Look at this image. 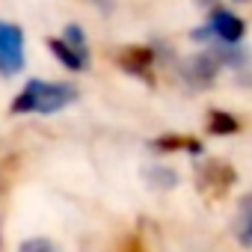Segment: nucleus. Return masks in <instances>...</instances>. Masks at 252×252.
I'll list each match as a JSON object with an SVG mask.
<instances>
[{
	"instance_id": "1",
	"label": "nucleus",
	"mask_w": 252,
	"mask_h": 252,
	"mask_svg": "<svg viewBox=\"0 0 252 252\" xmlns=\"http://www.w3.org/2000/svg\"><path fill=\"white\" fill-rule=\"evenodd\" d=\"M74 98H77V89L71 83L30 80L12 101V113H57L68 107Z\"/></svg>"
},
{
	"instance_id": "2",
	"label": "nucleus",
	"mask_w": 252,
	"mask_h": 252,
	"mask_svg": "<svg viewBox=\"0 0 252 252\" xmlns=\"http://www.w3.org/2000/svg\"><path fill=\"white\" fill-rule=\"evenodd\" d=\"M243 21L234 15V12H228V9H214L211 12V18H208V24L202 27V30H196L193 33V39H208V36H217L222 45H237L240 39H243Z\"/></svg>"
},
{
	"instance_id": "3",
	"label": "nucleus",
	"mask_w": 252,
	"mask_h": 252,
	"mask_svg": "<svg viewBox=\"0 0 252 252\" xmlns=\"http://www.w3.org/2000/svg\"><path fill=\"white\" fill-rule=\"evenodd\" d=\"M24 68V33L15 24H0V71L18 74Z\"/></svg>"
},
{
	"instance_id": "4",
	"label": "nucleus",
	"mask_w": 252,
	"mask_h": 252,
	"mask_svg": "<svg viewBox=\"0 0 252 252\" xmlns=\"http://www.w3.org/2000/svg\"><path fill=\"white\" fill-rule=\"evenodd\" d=\"M152 60H155V51H149V48H128L119 63H122L125 71H131V74H149Z\"/></svg>"
},
{
	"instance_id": "5",
	"label": "nucleus",
	"mask_w": 252,
	"mask_h": 252,
	"mask_svg": "<svg viewBox=\"0 0 252 252\" xmlns=\"http://www.w3.org/2000/svg\"><path fill=\"white\" fill-rule=\"evenodd\" d=\"M202 175H205V187H214V190H225L234 181V172L225 163H208L202 169Z\"/></svg>"
},
{
	"instance_id": "6",
	"label": "nucleus",
	"mask_w": 252,
	"mask_h": 252,
	"mask_svg": "<svg viewBox=\"0 0 252 252\" xmlns=\"http://www.w3.org/2000/svg\"><path fill=\"white\" fill-rule=\"evenodd\" d=\"M48 48H51V54H54L65 68H71V71H80V68H83V63H86V60H83V57H77V54H74L63 39H48Z\"/></svg>"
},
{
	"instance_id": "7",
	"label": "nucleus",
	"mask_w": 252,
	"mask_h": 252,
	"mask_svg": "<svg viewBox=\"0 0 252 252\" xmlns=\"http://www.w3.org/2000/svg\"><path fill=\"white\" fill-rule=\"evenodd\" d=\"M155 149H160V152H181V149H187L193 155L202 152L199 140H193V137H160V140H155Z\"/></svg>"
},
{
	"instance_id": "8",
	"label": "nucleus",
	"mask_w": 252,
	"mask_h": 252,
	"mask_svg": "<svg viewBox=\"0 0 252 252\" xmlns=\"http://www.w3.org/2000/svg\"><path fill=\"white\" fill-rule=\"evenodd\" d=\"M208 131H211V134H234V131H237V119H234L231 113L214 110V113H211V122H208Z\"/></svg>"
},
{
	"instance_id": "9",
	"label": "nucleus",
	"mask_w": 252,
	"mask_h": 252,
	"mask_svg": "<svg viewBox=\"0 0 252 252\" xmlns=\"http://www.w3.org/2000/svg\"><path fill=\"white\" fill-rule=\"evenodd\" d=\"M63 42H65V45H68L77 57H83V60H86V39H83V30H80L77 24H68V27H65Z\"/></svg>"
},
{
	"instance_id": "10",
	"label": "nucleus",
	"mask_w": 252,
	"mask_h": 252,
	"mask_svg": "<svg viewBox=\"0 0 252 252\" xmlns=\"http://www.w3.org/2000/svg\"><path fill=\"white\" fill-rule=\"evenodd\" d=\"M18 252H60L48 237H30V240H24L21 243V249Z\"/></svg>"
},
{
	"instance_id": "11",
	"label": "nucleus",
	"mask_w": 252,
	"mask_h": 252,
	"mask_svg": "<svg viewBox=\"0 0 252 252\" xmlns=\"http://www.w3.org/2000/svg\"><path fill=\"white\" fill-rule=\"evenodd\" d=\"M240 243L249 246V199L240 202Z\"/></svg>"
}]
</instances>
